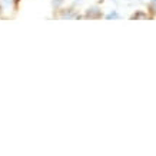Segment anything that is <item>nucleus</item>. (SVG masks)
I'll list each match as a JSON object with an SVG mask.
<instances>
[{
	"mask_svg": "<svg viewBox=\"0 0 156 156\" xmlns=\"http://www.w3.org/2000/svg\"><path fill=\"white\" fill-rule=\"evenodd\" d=\"M130 19L132 20H146V19H149V16H147V13H145V12H136Z\"/></svg>",
	"mask_w": 156,
	"mask_h": 156,
	"instance_id": "20e7f679",
	"label": "nucleus"
},
{
	"mask_svg": "<svg viewBox=\"0 0 156 156\" xmlns=\"http://www.w3.org/2000/svg\"><path fill=\"white\" fill-rule=\"evenodd\" d=\"M3 16H5V10H3V7L0 6V19H2Z\"/></svg>",
	"mask_w": 156,
	"mask_h": 156,
	"instance_id": "6e6552de",
	"label": "nucleus"
},
{
	"mask_svg": "<svg viewBox=\"0 0 156 156\" xmlns=\"http://www.w3.org/2000/svg\"><path fill=\"white\" fill-rule=\"evenodd\" d=\"M0 6L3 10H12L14 9V0H0Z\"/></svg>",
	"mask_w": 156,
	"mask_h": 156,
	"instance_id": "7ed1b4c3",
	"label": "nucleus"
},
{
	"mask_svg": "<svg viewBox=\"0 0 156 156\" xmlns=\"http://www.w3.org/2000/svg\"><path fill=\"white\" fill-rule=\"evenodd\" d=\"M63 2H65V0H52V5L55 6V7H59Z\"/></svg>",
	"mask_w": 156,
	"mask_h": 156,
	"instance_id": "0eeeda50",
	"label": "nucleus"
},
{
	"mask_svg": "<svg viewBox=\"0 0 156 156\" xmlns=\"http://www.w3.org/2000/svg\"><path fill=\"white\" fill-rule=\"evenodd\" d=\"M119 17H120V16H119V13L116 12V10H113L112 13H109L108 16H106V19H108V20H110V19H119Z\"/></svg>",
	"mask_w": 156,
	"mask_h": 156,
	"instance_id": "39448f33",
	"label": "nucleus"
},
{
	"mask_svg": "<svg viewBox=\"0 0 156 156\" xmlns=\"http://www.w3.org/2000/svg\"><path fill=\"white\" fill-rule=\"evenodd\" d=\"M59 17H60V19H67V20H70V19H82L80 14H77L76 13V10H73V9H63L62 10V13L59 14Z\"/></svg>",
	"mask_w": 156,
	"mask_h": 156,
	"instance_id": "f03ea898",
	"label": "nucleus"
},
{
	"mask_svg": "<svg viewBox=\"0 0 156 156\" xmlns=\"http://www.w3.org/2000/svg\"><path fill=\"white\" fill-rule=\"evenodd\" d=\"M149 12L152 14L155 13V0H151V3H149Z\"/></svg>",
	"mask_w": 156,
	"mask_h": 156,
	"instance_id": "423d86ee",
	"label": "nucleus"
},
{
	"mask_svg": "<svg viewBox=\"0 0 156 156\" xmlns=\"http://www.w3.org/2000/svg\"><path fill=\"white\" fill-rule=\"evenodd\" d=\"M100 17H102V10H100L99 6H92V7H89L86 10L85 13V19L96 20V19H100Z\"/></svg>",
	"mask_w": 156,
	"mask_h": 156,
	"instance_id": "f257e3e1",
	"label": "nucleus"
}]
</instances>
